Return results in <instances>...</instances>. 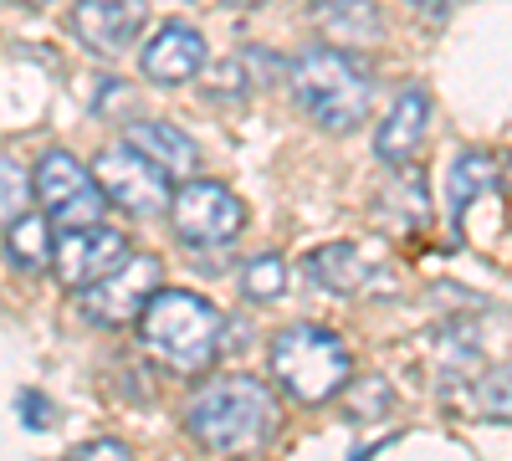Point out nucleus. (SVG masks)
<instances>
[{"label":"nucleus","instance_id":"obj_14","mask_svg":"<svg viewBox=\"0 0 512 461\" xmlns=\"http://www.w3.org/2000/svg\"><path fill=\"white\" fill-rule=\"evenodd\" d=\"M482 195H497V159L482 149H466L451 159V175H446V221L456 236H466V216Z\"/></svg>","mask_w":512,"mask_h":461},{"label":"nucleus","instance_id":"obj_8","mask_svg":"<svg viewBox=\"0 0 512 461\" xmlns=\"http://www.w3.org/2000/svg\"><path fill=\"white\" fill-rule=\"evenodd\" d=\"M164 287V262L159 257H128L123 267H113L103 282L82 287L77 292V308L88 323H103V328H123V323H139L149 298Z\"/></svg>","mask_w":512,"mask_h":461},{"label":"nucleus","instance_id":"obj_25","mask_svg":"<svg viewBox=\"0 0 512 461\" xmlns=\"http://www.w3.org/2000/svg\"><path fill=\"white\" fill-rule=\"evenodd\" d=\"M21 6H47V0H21Z\"/></svg>","mask_w":512,"mask_h":461},{"label":"nucleus","instance_id":"obj_7","mask_svg":"<svg viewBox=\"0 0 512 461\" xmlns=\"http://www.w3.org/2000/svg\"><path fill=\"white\" fill-rule=\"evenodd\" d=\"M169 226L185 246H226L246 226V200L216 180H185L169 200Z\"/></svg>","mask_w":512,"mask_h":461},{"label":"nucleus","instance_id":"obj_13","mask_svg":"<svg viewBox=\"0 0 512 461\" xmlns=\"http://www.w3.org/2000/svg\"><path fill=\"white\" fill-rule=\"evenodd\" d=\"M425 123H431V98H425V88H405L390 108V118L379 123L374 134V154L384 164H410L415 149L425 144Z\"/></svg>","mask_w":512,"mask_h":461},{"label":"nucleus","instance_id":"obj_10","mask_svg":"<svg viewBox=\"0 0 512 461\" xmlns=\"http://www.w3.org/2000/svg\"><path fill=\"white\" fill-rule=\"evenodd\" d=\"M72 31L82 36V47H93L98 57H118V52L134 47V36L144 31V6L139 0H77Z\"/></svg>","mask_w":512,"mask_h":461},{"label":"nucleus","instance_id":"obj_15","mask_svg":"<svg viewBox=\"0 0 512 461\" xmlns=\"http://www.w3.org/2000/svg\"><path fill=\"white\" fill-rule=\"evenodd\" d=\"M313 21L323 26L328 41H338V47H369V41L384 36L374 0H313Z\"/></svg>","mask_w":512,"mask_h":461},{"label":"nucleus","instance_id":"obj_17","mask_svg":"<svg viewBox=\"0 0 512 461\" xmlns=\"http://www.w3.org/2000/svg\"><path fill=\"white\" fill-rule=\"evenodd\" d=\"M52 216L41 221V216H21L6 226V251H11V262L21 272H47L57 262V246H52Z\"/></svg>","mask_w":512,"mask_h":461},{"label":"nucleus","instance_id":"obj_3","mask_svg":"<svg viewBox=\"0 0 512 461\" xmlns=\"http://www.w3.org/2000/svg\"><path fill=\"white\" fill-rule=\"evenodd\" d=\"M287 88H292V103L328 134H354L369 118V77L344 52H328V47L303 52L287 72Z\"/></svg>","mask_w":512,"mask_h":461},{"label":"nucleus","instance_id":"obj_2","mask_svg":"<svg viewBox=\"0 0 512 461\" xmlns=\"http://www.w3.org/2000/svg\"><path fill=\"white\" fill-rule=\"evenodd\" d=\"M221 328H226L221 313L185 287H159L144 308V318H139L149 354L164 359V369H175V374H205L216 364Z\"/></svg>","mask_w":512,"mask_h":461},{"label":"nucleus","instance_id":"obj_22","mask_svg":"<svg viewBox=\"0 0 512 461\" xmlns=\"http://www.w3.org/2000/svg\"><path fill=\"white\" fill-rule=\"evenodd\" d=\"M67 461H134L123 441H82L77 451H67Z\"/></svg>","mask_w":512,"mask_h":461},{"label":"nucleus","instance_id":"obj_16","mask_svg":"<svg viewBox=\"0 0 512 461\" xmlns=\"http://www.w3.org/2000/svg\"><path fill=\"white\" fill-rule=\"evenodd\" d=\"M308 272H313V282L318 287H328V292H364V282H369V262L359 257V246H349V241H333V246H318L313 257H308Z\"/></svg>","mask_w":512,"mask_h":461},{"label":"nucleus","instance_id":"obj_24","mask_svg":"<svg viewBox=\"0 0 512 461\" xmlns=\"http://www.w3.org/2000/svg\"><path fill=\"white\" fill-rule=\"evenodd\" d=\"M405 6L420 11L425 21H441V16H446V0H405Z\"/></svg>","mask_w":512,"mask_h":461},{"label":"nucleus","instance_id":"obj_18","mask_svg":"<svg viewBox=\"0 0 512 461\" xmlns=\"http://www.w3.org/2000/svg\"><path fill=\"white\" fill-rule=\"evenodd\" d=\"M287 282H292V272H287V262L277 257V251H267V257H251L246 267H241V292L251 303H277L282 292H287Z\"/></svg>","mask_w":512,"mask_h":461},{"label":"nucleus","instance_id":"obj_12","mask_svg":"<svg viewBox=\"0 0 512 461\" xmlns=\"http://www.w3.org/2000/svg\"><path fill=\"white\" fill-rule=\"evenodd\" d=\"M123 139L134 144L149 164H159V170L169 180H195L200 175V149L190 134H180L175 123H164V118H139V123H128Z\"/></svg>","mask_w":512,"mask_h":461},{"label":"nucleus","instance_id":"obj_20","mask_svg":"<svg viewBox=\"0 0 512 461\" xmlns=\"http://www.w3.org/2000/svg\"><path fill=\"white\" fill-rule=\"evenodd\" d=\"M390 405H395V395H390V385H384V380L344 385V410L354 415V421H364V415H369V421H379V415L390 410Z\"/></svg>","mask_w":512,"mask_h":461},{"label":"nucleus","instance_id":"obj_11","mask_svg":"<svg viewBox=\"0 0 512 461\" xmlns=\"http://www.w3.org/2000/svg\"><path fill=\"white\" fill-rule=\"evenodd\" d=\"M205 57H210V52H205V36H200L195 26L175 21V26H164L159 36H149V47H144L139 67H144L149 82H164V88H175V82L200 77Z\"/></svg>","mask_w":512,"mask_h":461},{"label":"nucleus","instance_id":"obj_5","mask_svg":"<svg viewBox=\"0 0 512 461\" xmlns=\"http://www.w3.org/2000/svg\"><path fill=\"white\" fill-rule=\"evenodd\" d=\"M36 200L62 231H77V226H103V211H108V195L98 185L93 170L67 154V149H47L36 159Z\"/></svg>","mask_w":512,"mask_h":461},{"label":"nucleus","instance_id":"obj_6","mask_svg":"<svg viewBox=\"0 0 512 461\" xmlns=\"http://www.w3.org/2000/svg\"><path fill=\"white\" fill-rule=\"evenodd\" d=\"M93 175L108 195V205H118L123 216L134 221H159L169 211V200H175V190H169V175L159 170V164H149L134 144L123 149H103Z\"/></svg>","mask_w":512,"mask_h":461},{"label":"nucleus","instance_id":"obj_23","mask_svg":"<svg viewBox=\"0 0 512 461\" xmlns=\"http://www.w3.org/2000/svg\"><path fill=\"white\" fill-rule=\"evenodd\" d=\"M21 415H26V426H31V431H47V426H52V405L41 400L36 390L21 395Z\"/></svg>","mask_w":512,"mask_h":461},{"label":"nucleus","instance_id":"obj_21","mask_svg":"<svg viewBox=\"0 0 512 461\" xmlns=\"http://www.w3.org/2000/svg\"><path fill=\"white\" fill-rule=\"evenodd\" d=\"M477 405L492 415V421H512V364L492 369L487 380L477 385Z\"/></svg>","mask_w":512,"mask_h":461},{"label":"nucleus","instance_id":"obj_4","mask_svg":"<svg viewBox=\"0 0 512 461\" xmlns=\"http://www.w3.org/2000/svg\"><path fill=\"white\" fill-rule=\"evenodd\" d=\"M354 374V359L333 328L318 323H292L272 339V380L297 400V405H328L344 395Z\"/></svg>","mask_w":512,"mask_h":461},{"label":"nucleus","instance_id":"obj_1","mask_svg":"<svg viewBox=\"0 0 512 461\" xmlns=\"http://www.w3.org/2000/svg\"><path fill=\"white\" fill-rule=\"evenodd\" d=\"M185 426L195 436V446L216 451V456H251L262 451L277 431V400L267 385H256L251 374H231V380L205 385L190 410Z\"/></svg>","mask_w":512,"mask_h":461},{"label":"nucleus","instance_id":"obj_19","mask_svg":"<svg viewBox=\"0 0 512 461\" xmlns=\"http://www.w3.org/2000/svg\"><path fill=\"white\" fill-rule=\"evenodd\" d=\"M31 190H36V180L21 175V164H16V159H0V231L26 216Z\"/></svg>","mask_w":512,"mask_h":461},{"label":"nucleus","instance_id":"obj_9","mask_svg":"<svg viewBox=\"0 0 512 461\" xmlns=\"http://www.w3.org/2000/svg\"><path fill=\"white\" fill-rule=\"evenodd\" d=\"M128 262V236L123 231H108V226H77V231H67L62 241H57V277H62V287H72V292H82V287H93V282H103L113 267H123Z\"/></svg>","mask_w":512,"mask_h":461}]
</instances>
